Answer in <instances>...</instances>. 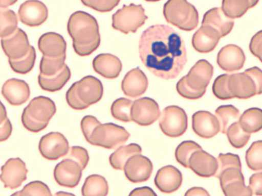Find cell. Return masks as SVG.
<instances>
[{
  "mask_svg": "<svg viewBox=\"0 0 262 196\" xmlns=\"http://www.w3.org/2000/svg\"><path fill=\"white\" fill-rule=\"evenodd\" d=\"M81 2L84 6L96 11L105 13L113 10L120 0H81Z\"/></svg>",
  "mask_w": 262,
  "mask_h": 196,
  "instance_id": "45",
  "label": "cell"
},
{
  "mask_svg": "<svg viewBox=\"0 0 262 196\" xmlns=\"http://www.w3.org/2000/svg\"><path fill=\"white\" fill-rule=\"evenodd\" d=\"M201 24H209L217 29L223 37L231 32L234 22L224 14L221 8L214 7L205 12Z\"/></svg>",
  "mask_w": 262,
  "mask_h": 196,
  "instance_id": "27",
  "label": "cell"
},
{
  "mask_svg": "<svg viewBox=\"0 0 262 196\" xmlns=\"http://www.w3.org/2000/svg\"><path fill=\"white\" fill-rule=\"evenodd\" d=\"M182 181L181 172L175 166L168 165L158 170L154 183L162 192L170 193L177 191L180 187Z\"/></svg>",
  "mask_w": 262,
  "mask_h": 196,
  "instance_id": "23",
  "label": "cell"
},
{
  "mask_svg": "<svg viewBox=\"0 0 262 196\" xmlns=\"http://www.w3.org/2000/svg\"><path fill=\"white\" fill-rule=\"evenodd\" d=\"M213 75V66L207 60L200 59L177 82V91L184 98L199 99L205 93Z\"/></svg>",
  "mask_w": 262,
  "mask_h": 196,
  "instance_id": "3",
  "label": "cell"
},
{
  "mask_svg": "<svg viewBox=\"0 0 262 196\" xmlns=\"http://www.w3.org/2000/svg\"><path fill=\"white\" fill-rule=\"evenodd\" d=\"M254 79L257 87L256 95L262 94V70L256 66L246 69Z\"/></svg>",
  "mask_w": 262,
  "mask_h": 196,
  "instance_id": "52",
  "label": "cell"
},
{
  "mask_svg": "<svg viewBox=\"0 0 262 196\" xmlns=\"http://www.w3.org/2000/svg\"><path fill=\"white\" fill-rule=\"evenodd\" d=\"M139 53L144 66L165 80L176 78L187 61L182 37L173 28L163 24L152 25L142 32Z\"/></svg>",
  "mask_w": 262,
  "mask_h": 196,
  "instance_id": "1",
  "label": "cell"
},
{
  "mask_svg": "<svg viewBox=\"0 0 262 196\" xmlns=\"http://www.w3.org/2000/svg\"><path fill=\"white\" fill-rule=\"evenodd\" d=\"M18 0H0L1 8H7L13 5L17 2Z\"/></svg>",
  "mask_w": 262,
  "mask_h": 196,
  "instance_id": "55",
  "label": "cell"
},
{
  "mask_svg": "<svg viewBox=\"0 0 262 196\" xmlns=\"http://www.w3.org/2000/svg\"><path fill=\"white\" fill-rule=\"evenodd\" d=\"M259 0H222V10L229 18L243 16L249 9L255 6Z\"/></svg>",
  "mask_w": 262,
  "mask_h": 196,
  "instance_id": "30",
  "label": "cell"
},
{
  "mask_svg": "<svg viewBox=\"0 0 262 196\" xmlns=\"http://www.w3.org/2000/svg\"><path fill=\"white\" fill-rule=\"evenodd\" d=\"M229 74H222L217 77L212 84L213 94L221 100H227L234 98L228 88Z\"/></svg>",
  "mask_w": 262,
  "mask_h": 196,
  "instance_id": "42",
  "label": "cell"
},
{
  "mask_svg": "<svg viewBox=\"0 0 262 196\" xmlns=\"http://www.w3.org/2000/svg\"><path fill=\"white\" fill-rule=\"evenodd\" d=\"M159 126L162 132L167 136H181L187 129V115L182 108L176 105L168 106L160 114Z\"/></svg>",
  "mask_w": 262,
  "mask_h": 196,
  "instance_id": "9",
  "label": "cell"
},
{
  "mask_svg": "<svg viewBox=\"0 0 262 196\" xmlns=\"http://www.w3.org/2000/svg\"><path fill=\"white\" fill-rule=\"evenodd\" d=\"M148 85L146 76L139 67H137L126 74L121 82V89L127 96L137 98L145 92Z\"/></svg>",
  "mask_w": 262,
  "mask_h": 196,
  "instance_id": "21",
  "label": "cell"
},
{
  "mask_svg": "<svg viewBox=\"0 0 262 196\" xmlns=\"http://www.w3.org/2000/svg\"><path fill=\"white\" fill-rule=\"evenodd\" d=\"M221 188L230 182L236 180L244 181L242 169L237 168H229L223 170L217 177Z\"/></svg>",
  "mask_w": 262,
  "mask_h": 196,
  "instance_id": "46",
  "label": "cell"
},
{
  "mask_svg": "<svg viewBox=\"0 0 262 196\" xmlns=\"http://www.w3.org/2000/svg\"><path fill=\"white\" fill-rule=\"evenodd\" d=\"M38 47L45 56L58 57L66 55L67 43L62 36L55 32L43 34L38 39Z\"/></svg>",
  "mask_w": 262,
  "mask_h": 196,
  "instance_id": "26",
  "label": "cell"
},
{
  "mask_svg": "<svg viewBox=\"0 0 262 196\" xmlns=\"http://www.w3.org/2000/svg\"><path fill=\"white\" fill-rule=\"evenodd\" d=\"M224 194L227 196L252 195V190L246 186L244 181L236 180L229 183L222 188Z\"/></svg>",
  "mask_w": 262,
  "mask_h": 196,
  "instance_id": "44",
  "label": "cell"
},
{
  "mask_svg": "<svg viewBox=\"0 0 262 196\" xmlns=\"http://www.w3.org/2000/svg\"><path fill=\"white\" fill-rule=\"evenodd\" d=\"M2 94L11 105L19 106L28 101L30 96V90L29 85L25 81L12 78L4 83Z\"/></svg>",
  "mask_w": 262,
  "mask_h": 196,
  "instance_id": "24",
  "label": "cell"
},
{
  "mask_svg": "<svg viewBox=\"0 0 262 196\" xmlns=\"http://www.w3.org/2000/svg\"><path fill=\"white\" fill-rule=\"evenodd\" d=\"M246 57L243 50L235 44H227L219 51L216 62L219 66L227 72H233L242 69Z\"/></svg>",
  "mask_w": 262,
  "mask_h": 196,
  "instance_id": "18",
  "label": "cell"
},
{
  "mask_svg": "<svg viewBox=\"0 0 262 196\" xmlns=\"http://www.w3.org/2000/svg\"><path fill=\"white\" fill-rule=\"evenodd\" d=\"M66 55L58 57L43 56L39 64L40 74L45 76H52L60 71L64 67Z\"/></svg>",
  "mask_w": 262,
  "mask_h": 196,
  "instance_id": "36",
  "label": "cell"
},
{
  "mask_svg": "<svg viewBox=\"0 0 262 196\" xmlns=\"http://www.w3.org/2000/svg\"><path fill=\"white\" fill-rule=\"evenodd\" d=\"M228 88L234 98L239 99L250 98L257 93L255 82L247 69L242 72L229 75Z\"/></svg>",
  "mask_w": 262,
  "mask_h": 196,
  "instance_id": "15",
  "label": "cell"
},
{
  "mask_svg": "<svg viewBox=\"0 0 262 196\" xmlns=\"http://www.w3.org/2000/svg\"><path fill=\"white\" fill-rule=\"evenodd\" d=\"M147 2H158V1H159L160 0H145Z\"/></svg>",
  "mask_w": 262,
  "mask_h": 196,
  "instance_id": "57",
  "label": "cell"
},
{
  "mask_svg": "<svg viewBox=\"0 0 262 196\" xmlns=\"http://www.w3.org/2000/svg\"><path fill=\"white\" fill-rule=\"evenodd\" d=\"M1 120H0V140H6L10 136L12 127L10 121L7 116V112L5 106L1 102Z\"/></svg>",
  "mask_w": 262,
  "mask_h": 196,
  "instance_id": "47",
  "label": "cell"
},
{
  "mask_svg": "<svg viewBox=\"0 0 262 196\" xmlns=\"http://www.w3.org/2000/svg\"><path fill=\"white\" fill-rule=\"evenodd\" d=\"M67 155V157L72 158L78 162L83 169L86 167L89 161V156L87 150L81 146H71Z\"/></svg>",
  "mask_w": 262,
  "mask_h": 196,
  "instance_id": "48",
  "label": "cell"
},
{
  "mask_svg": "<svg viewBox=\"0 0 262 196\" xmlns=\"http://www.w3.org/2000/svg\"><path fill=\"white\" fill-rule=\"evenodd\" d=\"M248 186L253 194L262 195V172L256 173L251 176Z\"/></svg>",
  "mask_w": 262,
  "mask_h": 196,
  "instance_id": "51",
  "label": "cell"
},
{
  "mask_svg": "<svg viewBox=\"0 0 262 196\" xmlns=\"http://www.w3.org/2000/svg\"><path fill=\"white\" fill-rule=\"evenodd\" d=\"M71 70L67 65L58 73L52 76H45L39 74L38 82L40 88L49 92H55L61 89L70 80Z\"/></svg>",
  "mask_w": 262,
  "mask_h": 196,
  "instance_id": "28",
  "label": "cell"
},
{
  "mask_svg": "<svg viewBox=\"0 0 262 196\" xmlns=\"http://www.w3.org/2000/svg\"><path fill=\"white\" fill-rule=\"evenodd\" d=\"M226 134L231 145L236 149L244 147L251 137V134L242 129L238 121L232 123L228 127Z\"/></svg>",
  "mask_w": 262,
  "mask_h": 196,
  "instance_id": "37",
  "label": "cell"
},
{
  "mask_svg": "<svg viewBox=\"0 0 262 196\" xmlns=\"http://www.w3.org/2000/svg\"><path fill=\"white\" fill-rule=\"evenodd\" d=\"M145 10L141 5L131 3L124 5L112 15V27L127 34L135 33L147 19Z\"/></svg>",
  "mask_w": 262,
  "mask_h": 196,
  "instance_id": "8",
  "label": "cell"
},
{
  "mask_svg": "<svg viewBox=\"0 0 262 196\" xmlns=\"http://www.w3.org/2000/svg\"><path fill=\"white\" fill-rule=\"evenodd\" d=\"M129 195H157L154 191L148 186L138 187L133 189Z\"/></svg>",
  "mask_w": 262,
  "mask_h": 196,
  "instance_id": "53",
  "label": "cell"
},
{
  "mask_svg": "<svg viewBox=\"0 0 262 196\" xmlns=\"http://www.w3.org/2000/svg\"><path fill=\"white\" fill-rule=\"evenodd\" d=\"M83 170L78 162L67 157L55 166L54 177L59 185L74 188L79 183Z\"/></svg>",
  "mask_w": 262,
  "mask_h": 196,
  "instance_id": "12",
  "label": "cell"
},
{
  "mask_svg": "<svg viewBox=\"0 0 262 196\" xmlns=\"http://www.w3.org/2000/svg\"><path fill=\"white\" fill-rule=\"evenodd\" d=\"M28 169L19 158L9 159L1 167V180L5 188L14 189L27 179Z\"/></svg>",
  "mask_w": 262,
  "mask_h": 196,
  "instance_id": "13",
  "label": "cell"
},
{
  "mask_svg": "<svg viewBox=\"0 0 262 196\" xmlns=\"http://www.w3.org/2000/svg\"><path fill=\"white\" fill-rule=\"evenodd\" d=\"M36 51L31 46L28 54L24 57L16 60L9 59L8 62L11 69L19 74H27L33 68L36 60Z\"/></svg>",
  "mask_w": 262,
  "mask_h": 196,
  "instance_id": "38",
  "label": "cell"
},
{
  "mask_svg": "<svg viewBox=\"0 0 262 196\" xmlns=\"http://www.w3.org/2000/svg\"><path fill=\"white\" fill-rule=\"evenodd\" d=\"M193 132L203 138H210L220 131V125L216 116L207 111L201 110L192 116Z\"/></svg>",
  "mask_w": 262,
  "mask_h": 196,
  "instance_id": "19",
  "label": "cell"
},
{
  "mask_svg": "<svg viewBox=\"0 0 262 196\" xmlns=\"http://www.w3.org/2000/svg\"><path fill=\"white\" fill-rule=\"evenodd\" d=\"M133 102L125 97H120L114 101L111 107L112 116L118 120L128 122L132 121L131 108Z\"/></svg>",
  "mask_w": 262,
  "mask_h": 196,
  "instance_id": "35",
  "label": "cell"
},
{
  "mask_svg": "<svg viewBox=\"0 0 262 196\" xmlns=\"http://www.w3.org/2000/svg\"><path fill=\"white\" fill-rule=\"evenodd\" d=\"M92 65L97 74L108 79L117 78L122 68L121 60L117 56L109 53L97 55L93 60Z\"/></svg>",
  "mask_w": 262,
  "mask_h": 196,
  "instance_id": "25",
  "label": "cell"
},
{
  "mask_svg": "<svg viewBox=\"0 0 262 196\" xmlns=\"http://www.w3.org/2000/svg\"><path fill=\"white\" fill-rule=\"evenodd\" d=\"M67 30L73 40L74 50L79 56H89L99 46V26L92 15L82 11L73 13L69 18Z\"/></svg>",
  "mask_w": 262,
  "mask_h": 196,
  "instance_id": "2",
  "label": "cell"
},
{
  "mask_svg": "<svg viewBox=\"0 0 262 196\" xmlns=\"http://www.w3.org/2000/svg\"><path fill=\"white\" fill-rule=\"evenodd\" d=\"M215 114L220 125V132L226 134L228 127L233 122L238 121L239 110L232 105H222L216 108Z\"/></svg>",
  "mask_w": 262,
  "mask_h": 196,
  "instance_id": "33",
  "label": "cell"
},
{
  "mask_svg": "<svg viewBox=\"0 0 262 196\" xmlns=\"http://www.w3.org/2000/svg\"><path fill=\"white\" fill-rule=\"evenodd\" d=\"M249 48L251 54L262 63V30L258 31L252 37Z\"/></svg>",
  "mask_w": 262,
  "mask_h": 196,
  "instance_id": "49",
  "label": "cell"
},
{
  "mask_svg": "<svg viewBox=\"0 0 262 196\" xmlns=\"http://www.w3.org/2000/svg\"><path fill=\"white\" fill-rule=\"evenodd\" d=\"M18 15L20 21L24 24L37 27L44 23L48 17V10L42 2L27 0L20 6Z\"/></svg>",
  "mask_w": 262,
  "mask_h": 196,
  "instance_id": "16",
  "label": "cell"
},
{
  "mask_svg": "<svg viewBox=\"0 0 262 196\" xmlns=\"http://www.w3.org/2000/svg\"><path fill=\"white\" fill-rule=\"evenodd\" d=\"M221 38L217 29L209 24H201L192 36V45L198 52L208 53L216 47Z\"/></svg>",
  "mask_w": 262,
  "mask_h": 196,
  "instance_id": "20",
  "label": "cell"
},
{
  "mask_svg": "<svg viewBox=\"0 0 262 196\" xmlns=\"http://www.w3.org/2000/svg\"><path fill=\"white\" fill-rule=\"evenodd\" d=\"M163 13L168 23L183 31H192L199 24L198 10L187 0H168L163 6Z\"/></svg>",
  "mask_w": 262,
  "mask_h": 196,
  "instance_id": "6",
  "label": "cell"
},
{
  "mask_svg": "<svg viewBox=\"0 0 262 196\" xmlns=\"http://www.w3.org/2000/svg\"><path fill=\"white\" fill-rule=\"evenodd\" d=\"M130 114L132 121L142 126L152 124L161 114L158 103L148 97H143L134 101Z\"/></svg>",
  "mask_w": 262,
  "mask_h": 196,
  "instance_id": "11",
  "label": "cell"
},
{
  "mask_svg": "<svg viewBox=\"0 0 262 196\" xmlns=\"http://www.w3.org/2000/svg\"><path fill=\"white\" fill-rule=\"evenodd\" d=\"M130 135L122 126L112 122H100L93 128L86 140L94 145L113 149L123 144Z\"/></svg>",
  "mask_w": 262,
  "mask_h": 196,
  "instance_id": "7",
  "label": "cell"
},
{
  "mask_svg": "<svg viewBox=\"0 0 262 196\" xmlns=\"http://www.w3.org/2000/svg\"><path fill=\"white\" fill-rule=\"evenodd\" d=\"M124 172L126 178L134 183L146 181L151 176L153 165L150 160L140 154L131 156L126 162Z\"/></svg>",
  "mask_w": 262,
  "mask_h": 196,
  "instance_id": "14",
  "label": "cell"
},
{
  "mask_svg": "<svg viewBox=\"0 0 262 196\" xmlns=\"http://www.w3.org/2000/svg\"><path fill=\"white\" fill-rule=\"evenodd\" d=\"M218 169L214 175L217 178L219 175L225 169L229 168H237L242 169L240 158L236 154L232 153H220L217 158Z\"/></svg>",
  "mask_w": 262,
  "mask_h": 196,
  "instance_id": "43",
  "label": "cell"
},
{
  "mask_svg": "<svg viewBox=\"0 0 262 196\" xmlns=\"http://www.w3.org/2000/svg\"><path fill=\"white\" fill-rule=\"evenodd\" d=\"M245 159L250 169L254 171L262 170V140L252 142L246 151Z\"/></svg>",
  "mask_w": 262,
  "mask_h": 196,
  "instance_id": "40",
  "label": "cell"
},
{
  "mask_svg": "<svg viewBox=\"0 0 262 196\" xmlns=\"http://www.w3.org/2000/svg\"><path fill=\"white\" fill-rule=\"evenodd\" d=\"M100 122L93 115H86L81 120L80 126L83 135L87 139L93 128Z\"/></svg>",
  "mask_w": 262,
  "mask_h": 196,
  "instance_id": "50",
  "label": "cell"
},
{
  "mask_svg": "<svg viewBox=\"0 0 262 196\" xmlns=\"http://www.w3.org/2000/svg\"><path fill=\"white\" fill-rule=\"evenodd\" d=\"M18 18L13 10L7 8L0 9V36L5 38L13 34L17 30Z\"/></svg>",
  "mask_w": 262,
  "mask_h": 196,
  "instance_id": "34",
  "label": "cell"
},
{
  "mask_svg": "<svg viewBox=\"0 0 262 196\" xmlns=\"http://www.w3.org/2000/svg\"><path fill=\"white\" fill-rule=\"evenodd\" d=\"M189 168L198 176L208 178L215 175L218 169V162L214 156L202 149L191 155Z\"/></svg>",
  "mask_w": 262,
  "mask_h": 196,
  "instance_id": "22",
  "label": "cell"
},
{
  "mask_svg": "<svg viewBox=\"0 0 262 196\" xmlns=\"http://www.w3.org/2000/svg\"><path fill=\"white\" fill-rule=\"evenodd\" d=\"M55 195H74L72 193H69L67 192H65L63 191H59L55 194Z\"/></svg>",
  "mask_w": 262,
  "mask_h": 196,
  "instance_id": "56",
  "label": "cell"
},
{
  "mask_svg": "<svg viewBox=\"0 0 262 196\" xmlns=\"http://www.w3.org/2000/svg\"><path fill=\"white\" fill-rule=\"evenodd\" d=\"M38 149L43 158L49 160H56L66 156L70 148L67 139L62 134L52 132L40 138Z\"/></svg>",
  "mask_w": 262,
  "mask_h": 196,
  "instance_id": "10",
  "label": "cell"
},
{
  "mask_svg": "<svg viewBox=\"0 0 262 196\" xmlns=\"http://www.w3.org/2000/svg\"><path fill=\"white\" fill-rule=\"evenodd\" d=\"M185 195H209L208 191L202 187H193L189 189Z\"/></svg>",
  "mask_w": 262,
  "mask_h": 196,
  "instance_id": "54",
  "label": "cell"
},
{
  "mask_svg": "<svg viewBox=\"0 0 262 196\" xmlns=\"http://www.w3.org/2000/svg\"><path fill=\"white\" fill-rule=\"evenodd\" d=\"M141 146L135 143L121 145L109 157L112 167L117 170H123L126 161L132 156L141 154Z\"/></svg>",
  "mask_w": 262,
  "mask_h": 196,
  "instance_id": "29",
  "label": "cell"
},
{
  "mask_svg": "<svg viewBox=\"0 0 262 196\" xmlns=\"http://www.w3.org/2000/svg\"><path fill=\"white\" fill-rule=\"evenodd\" d=\"M202 149V147L194 141H184L179 144L176 149V159L181 165L185 168H188L189 159L191 155L194 152Z\"/></svg>",
  "mask_w": 262,
  "mask_h": 196,
  "instance_id": "39",
  "label": "cell"
},
{
  "mask_svg": "<svg viewBox=\"0 0 262 196\" xmlns=\"http://www.w3.org/2000/svg\"><path fill=\"white\" fill-rule=\"evenodd\" d=\"M103 87L95 77L86 76L74 83L66 92V101L73 109L82 110L98 102L102 98Z\"/></svg>",
  "mask_w": 262,
  "mask_h": 196,
  "instance_id": "4",
  "label": "cell"
},
{
  "mask_svg": "<svg viewBox=\"0 0 262 196\" xmlns=\"http://www.w3.org/2000/svg\"><path fill=\"white\" fill-rule=\"evenodd\" d=\"M56 112V105L52 100L45 96H36L24 108L21 122L27 130L37 133L47 127Z\"/></svg>",
  "mask_w": 262,
  "mask_h": 196,
  "instance_id": "5",
  "label": "cell"
},
{
  "mask_svg": "<svg viewBox=\"0 0 262 196\" xmlns=\"http://www.w3.org/2000/svg\"><path fill=\"white\" fill-rule=\"evenodd\" d=\"M1 45L9 59L16 60L25 56L31 47L27 34L18 28L10 36L1 38Z\"/></svg>",
  "mask_w": 262,
  "mask_h": 196,
  "instance_id": "17",
  "label": "cell"
},
{
  "mask_svg": "<svg viewBox=\"0 0 262 196\" xmlns=\"http://www.w3.org/2000/svg\"><path fill=\"white\" fill-rule=\"evenodd\" d=\"M108 192L107 181L104 177L97 174L89 176L81 188V193L83 196L106 195Z\"/></svg>",
  "mask_w": 262,
  "mask_h": 196,
  "instance_id": "32",
  "label": "cell"
},
{
  "mask_svg": "<svg viewBox=\"0 0 262 196\" xmlns=\"http://www.w3.org/2000/svg\"><path fill=\"white\" fill-rule=\"evenodd\" d=\"M12 195H52L49 187L40 181L31 182Z\"/></svg>",
  "mask_w": 262,
  "mask_h": 196,
  "instance_id": "41",
  "label": "cell"
},
{
  "mask_svg": "<svg viewBox=\"0 0 262 196\" xmlns=\"http://www.w3.org/2000/svg\"><path fill=\"white\" fill-rule=\"evenodd\" d=\"M238 122L242 129L252 134L262 129V109L254 107L245 110L240 116Z\"/></svg>",
  "mask_w": 262,
  "mask_h": 196,
  "instance_id": "31",
  "label": "cell"
}]
</instances>
